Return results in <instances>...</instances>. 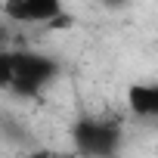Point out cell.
I'll use <instances>...</instances> for the list:
<instances>
[{
    "label": "cell",
    "mask_w": 158,
    "mask_h": 158,
    "mask_svg": "<svg viewBox=\"0 0 158 158\" xmlns=\"http://www.w3.org/2000/svg\"><path fill=\"white\" fill-rule=\"evenodd\" d=\"M59 74V65L44 56V53H28V50H13V81H10V93L34 99L44 93V87H50Z\"/></svg>",
    "instance_id": "6da1fadb"
},
{
    "label": "cell",
    "mask_w": 158,
    "mask_h": 158,
    "mask_svg": "<svg viewBox=\"0 0 158 158\" xmlns=\"http://www.w3.org/2000/svg\"><path fill=\"white\" fill-rule=\"evenodd\" d=\"M71 139L84 158H112L121 149V124L109 118H81L71 127Z\"/></svg>",
    "instance_id": "7a4b0ae2"
},
{
    "label": "cell",
    "mask_w": 158,
    "mask_h": 158,
    "mask_svg": "<svg viewBox=\"0 0 158 158\" xmlns=\"http://www.w3.org/2000/svg\"><path fill=\"white\" fill-rule=\"evenodd\" d=\"M65 13V6L59 0H13L3 6V16L10 22H22V25H40V22H56Z\"/></svg>",
    "instance_id": "3957f363"
},
{
    "label": "cell",
    "mask_w": 158,
    "mask_h": 158,
    "mask_svg": "<svg viewBox=\"0 0 158 158\" xmlns=\"http://www.w3.org/2000/svg\"><path fill=\"white\" fill-rule=\"evenodd\" d=\"M127 106L136 118H155L158 115V87L155 84H133L127 90Z\"/></svg>",
    "instance_id": "277c9868"
},
{
    "label": "cell",
    "mask_w": 158,
    "mask_h": 158,
    "mask_svg": "<svg viewBox=\"0 0 158 158\" xmlns=\"http://www.w3.org/2000/svg\"><path fill=\"white\" fill-rule=\"evenodd\" d=\"M13 81V50L0 47V90H10Z\"/></svg>",
    "instance_id": "5b68a950"
},
{
    "label": "cell",
    "mask_w": 158,
    "mask_h": 158,
    "mask_svg": "<svg viewBox=\"0 0 158 158\" xmlns=\"http://www.w3.org/2000/svg\"><path fill=\"white\" fill-rule=\"evenodd\" d=\"M28 158H68V155H62V152H56V149H31Z\"/></svg>",
    "instance_id": "8992f818"
}]
</instances>
